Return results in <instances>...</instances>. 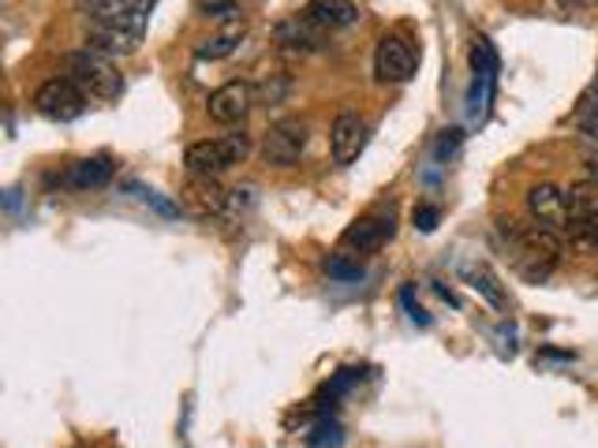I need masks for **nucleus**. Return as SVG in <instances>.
Segmentation results:
<instances>
[{"instance_id": "nucleus-1", "label": "nucleus", "mask_w": 598, "mask_h": 448, "mask_svg": "<svg viewBox=\"0 0 598 448\" xmlns=\"http://www.w3.org/2000/svg\"><path fill=\"white\" fill-rule=\"evenodd\" d=\"M497 232H502V243L508 247V258H513L516 273H520L527 284H543L557 269V262H561V239H557V232H550V228L502 221Z\"/></svg>"}, {"instance_id": "nucleus-2", "label": "nucleus", "mask_w": 598, "mask_h": 448, "mask_svg": "<svg viewBox=\"0 0 598 448\" xmlns=\"http://www.w3.org/2000/svg\"><path fill=\"white\" fill-rule=\"evenodd\" d=\"M247 154H251V135H244V132H233L225 138H203V143L187 146L184 168H187V176H195V179H217L233 165L247 162Z\"/></svg>"}, {"instance_id": "nucleus-3", "label": "nucleus", "mask_w": 598, "mask_h": 448, "mask_svg": "<svg viewBox=\"0 0 598 448\" xmlns=\"http://www.w3.org/2000/svg\"><path fill=\"white\" fill-rule=\"evenodd\" d=\"M64 72L90 97V102H116V97L124 94V79H120V72L113 64H109V56L94 53V49L68 53Z\"/></svg>"}, {"instance_id": "nucleus-4", "label": "nucleus", "mask_w": 598, "mask_h": 448, "mask_svg": "<svg viewBox=\"0 0 598 448\" xmlns=\"http://www.w3.org/2000/svg\"><path fill=\"white\" fill-rule=\"evenodd\" d=\"M307 138H311L307 119H299V116L277 119V124L269 127L266 138H262V162L269 168H292L299 157H303Z\"/></svg>"}, {"instance_id": "nucleus-5", "label": "nucleus", "mask_w": 598, "mask_h": 448, "mask_svg": "<svg viewBox=\"0 0 598 448\" xmlns=\"http://www.w3.org/2000/svg\"><path fill=\"white\" fill-rule=\"evenodd\" d=\"M86 102L90 97L68 75L49 79V83L38 86V94H34V108L45 119H53V124H72V119L86 113Z\"/></svg>"}, {"instance_id": "nucleus-6", "label": "nucleus", "mask_w": 598, "mask_h": 448, "mask_svg": "<svg viewBox=\"0 0 598 448\" xmlns=\"http://www.w3.org/2000/svg\"><path fill=\"white\" fill-rule=\"evenodd\" d=\"M393 232H396L393 209H374V213L359 217V221H352L344 228L341 247L352 254H371V251H378V247H385L389 239H393Z\"/></svg>"}, {"instance_id": "nucleus-7", "label": "nucleus", "mask_w": 598, "mask_h": 448, "mask_svg": "<svg viewBox=\"0 0 598 448\" xmlns=\"http://www.w3.org/2000/svg\"><path fill=\"white\" fill-rule=\"evenodd\" d=\"M90 23L102 27H120V30H135L143 34L146 19L154 12V0H83Z\"/></svg>"}, {"instance_id": "nucleus-8", "label": "nucleus", "mask_w": 598, "mask_h": 448, "mask_svg": "<svg viewBox=\"0 0 598 448\" xmlns=\"http://www.w3.org/2000/svg\"><path fill=\"white\" fill-rule=\"evenodd\" d=\"M415 75V49L401 34H385L374 49V79L378 83H408Z\"/></svg>"}, {"instance_id": "nucleus-9", "label": "nucleus", "mask_w": 598, "mask_h": 448, "mask_svg": "<svg viewBox=\"0 0 598 448\" xmlns=\"http://www.w3.org/2000/svg\"><path fill=\"white\" fill-rule=\"evenodd\" d=\"M527 209H532L535 225L550 228V232H568L573 213H568V195L561 191V187L535 184L532 191H527Z\"/></svg>"}, {"instance_id": "nucleus-10", "label": "nucleus", "mask_w": 598, "mask_h": 448, "mask_svg": "<svg viewBox=\"0 0 598 448\" xmlns=\"http://www.w3.org/2000/svg\"><path fill=\"white\" fill-rule=\"evenodd\" d=\"M251 105H255L251 83H225L209 94L206 113H209V119H217V124H239V119L251 113Z\"/></svg>"}, {"instance_id": "nucleus-11", "label": "nucleus", "mask_w": 598, "mask_h": 448, "mask_svg": "<svg viewBox=\"0 0 598 448\" xmlns=\"http://www.w3.org/2000/svg\"><path fill=\"white\" fill-rule=\"evenodd\" d=\"M367 143V124L355 113H341L329 127V154H333V165H352L359 154H363Z\"/></svg>"}, {"instance_id": "nucleus-12", "label": "nucleus", "mask_w": 598, "mask_h": 448, "mask_svg": "<svg viewBox=\"0 0 598 448\" xmlns=\"http://www.w3.org/2000/svg\"><path fill=\"white\" fill-rule=\"evenodd\" d=\"M299 15H303L307 23H315L318 30H326V34H333V30L359 23V4L355 0H311V4H303Z\"/></svg>"}, {"instance_id": "nucleus-13", "label": "nucleus", "mask_w": 598, "mask_h": 448, "mask_svg": "<svg viewBox=\"0 0 598 448\" xmlns=\"http://www.w3.org/2000/svg\"><path fill=\"white\" fill-rule=\"evenodd\" d=\"M138 45H143V34H135V30L102 27V23L86 27V49H94L102 56H132L138 53Z\"/></svg>"}, {"instance_id": "nucleus-14", "label": "nucleus", "mask_w": 598, "mask_h": 448, "mask_svg": "<svg viewBox=\"0 0 598 448\" xmlns=\"http://www.w3.org/2000/svg\"><path fill=\"white\" fill-rule=\"evenodd\" d=\"M274 38H277V45H281L285 53H318L322 42H326V30L307 23L303 15H292V19H285V23H277Z\"/></svg>"}, {"instance_id": "nucleus-15", "label": "nucleus", "mask_w": 598, "mask_h": 448, "mask_svg": "<svg viewBox=\"0 0 598 448\" xmlns=\"http://www.w3.org/2000/svg\"><path fill=\"white\" fill-rule=\"evenodd\" d=\"M113 179V157L109 154H97V157H86V162H75L72 173H68V187L75 191H97Z\"/></svg>"}, {"instance_id": "nucleus-16", "label": "nucleus", "mask_w": 598, "mask_h": 448, "mask_svg": "<svg viewBox=\"0 0 598 448\" xmlns=\"http://www.w3.org/2000/svg\"><path fill=\"white\" fill-rule=\"evenodd\" d=\"M464 273H467V281H472L475 292L483 295L486 303L494 306V311H505V306H508V295H505V288H502V281H497V273H494L491 265L478 262V265H467Z\"/></svg>"}, {"instance_id": "nucleus-17", "label": "nucleus", "mask_w": 598, "mask_h": 448, "mask_svg": "<svg viewBox=\"0 0 598 448\" xmlns=\"http://www.w3.org/2000/svg\"><path fill=\"white\" fill-rule=\"evenodd\" d=\"M187 202H192V209L198 217H217L225 209V191L214 184V179H195L192 176V191H187Z\"/></svg>"}, {"instance_id": "nucleus-18", "label": "nucleus", "mask_w": 598, "mask_h": 448, "mask_svg": "<svg viewBox=\"0 0 598 448\" xmlns=\"http://www.w3.org/2000/svg\"><path fill=\"white\" fill-rule=\"evenodd\" d=\"M568 213L573 217H598V179H580L568 187Z\"/></svg>"}, {"instance_id": "nucleus-19", "label": "nucleus", "mask_w": 598, "mask_h": 448, "mask_svg": "<svg viewBox=\"0 0 598 448\" xmlns=\"http://www.w3.org/2000/svg\"><path fill=\"white\" fill-rule=\"evenodd\" d=\"M568 243L580 254L598 258V217H573L568 221Z\"/></svg>"}, {"instance_id": "nucleus-20", "label": "nucleus", "mask_w": 598, "mask_h": 448, "mask_svg": "<svg viewBox=\"0 0 598 448\" xmlns=\"http://www.w3.org/2000/svg\"><path fill=\"white\" fill-rule=\"evenodd\" d=\"M239 38H244V23L228 27L225 34H217V38H209V42H203V45H198V56H203V60H221V56H228L239 45Z\"/></svg>"}, {"instance_id": "nucleus-21", "label": "nucleus", "mask_w": 598, "mask_h": 448, "mask_svg": "<svg viewBox=\"0 0 598 448\" xmlns=\"http://www.w3.org/2000/svg\"><path fill=\"white\" fill-rule=\"evenodd\" d=\"M472 67H475V75H486V79L494 75L497 56H494V45L486 42V38H475L472 42Z\"/></svg>"}, {"instance_id": "nucleus-22", "label": "nucleus", "mask_w": 598, "mask_h": 448, "mask_svg": "<svg viewBox=\"0 0 598 448\" xmlns=\"http://www.w3.org/2000/svg\"><path fill=\"white\" fill-rule=\"evenodd\" d=\"M326 273L333 277V281H359V277H363V265H359V262H344L341 254H333L326 262Z\"/></svg>"}, {"instance_id": "nucleus-23", "label": "nucleus", "mask_w": 598, "mask_h": 448, "mask_svg": "<svg viewBox=\"0 0 598 448\" xmlns=\"http://www.w3.org/2000/svg\"><path fill=\"white\" fill-rule=\"evenodd\" d=\"M437 209L434 206H415V228H423V232H434L437 228Z\"/></svg>"}, {"instance_id": "nucleus-24", "label": "nucleus", "mask_w": 598, "mask_h": 448, "mask_svg": "<svg viewBox=\"0 0 598 448\" xmlns=\"http://www.w3.org/2000/svg\"><path fill=\"white\" fill-rule=\"evenodd\" d=\"M206 15H214V19H233V15H239V8H236V4H206Z\"/></svg>"}, {"instance_id": "nucleus-25", "label": "nucleus", "mask_w": 598, "mask_h": 448, "mask_svg": "<svg viewBox=\"0 0 598 448\" xmlns=\"http://www.w3.org/2000/svg\"><path fill=\"white\" fill-rule=\"evenodd\" d=\"M598 0H557V8H565V12H580V8H595Z\"/></svg>"}, {"instance_id": "nucleus-26", "label": "nucleus", "mask_w": 598, "mask_h": 448, "mask_svg": "<svg viewBox=\"0 0 598 448\" xmlns=\"http://www.w3.org/2000/svg\"><path fill=\"white\" fill-rule=\"evenodd\" d=\"M584 132L591 138H598V108H591V113L584 116Z\"/></svg>"}, {"instance_id": "nucleus-27", "label": "nucleus", "mask_w": 598, "mask_h": 448, "mask_svg": "<svg viewBox=\"0 0 598 448\" xmlns=\"http://www.w3.org/2000/svg\"><path fill=\"white\" fill-rule=\"evenodd\" d=\"M587 173H591V179H598V154L587 157Z\"/></svg>"}]
</instances>
